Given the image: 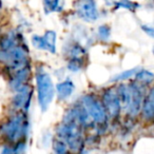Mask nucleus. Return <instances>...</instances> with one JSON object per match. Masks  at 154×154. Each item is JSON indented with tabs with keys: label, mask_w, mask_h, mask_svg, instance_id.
I'll use <instances>...</instances> for the list:
<instances>
[{
	"label": "nucleus",
	"mask_w": 154,
	"mask_h": 154,
	"mask_svg": "<svg viewBox=\"0 0 154 154\" xmlns=\"http://www.w3.org/2000/svg\"><path fill=\"white\" fill-rule=\"evenodd\" d=\"M58 136L66 145V147L74 153L82 151V125L77 122L72 113L66 118L61 126L58 128Z\"/></svg>",
	"instance_id": "nucleus-1"
},
{
	"label": "nucleus",
	"mask_w": 154,
	"mask_h": 154,
	"mask_svg": "<svg viewBox=\"0 0 154 154\" xmlns=\"http://www.w3.org/2000/svg\"><path fill=\"white\" fill-rule=\"evenodd\" d=\"M29 129L28 119L22 112L16 114L12 118H10L1 128H0V134L5 137L9 143H18L23 141L26 132Z\"/></svg>",
	"instance_id": "nucleus-2"
},
{
	"label": "nucleus",
	"mask_w": 154,
	"mask_h": 154,
	"mask_svg": "<svg viewBox=\"0 0 154 154\" xmlns=\"http://www.w3.org/2000/svg\"><path fill=\"white\" fill-rule=\"evenodd\" d=\"M36 84L39 106H40L41 110L45 112L53 100L54 85L51 79V76L42 70H39L37 72Z\"/></svg>",
	"instance_id": "nucleus-3"
},
{
	"label": "nucleus",
	"mask_w": 154,
	"mask_h": 154,
	"mask_svg": "<svg viewBox=\"0 0 154 154\" xmlns=\"http://www.w3.org/2000/svg\"><path fill=\"white\" fill-rule=\"evenodd\" d=\"M82 106L86 109L87 113L91 116V118L96 124H105L107 120V112H106L103 103L94 95H85L82 98Z\"/></svg>",
	"instance_id": "nucleus-4"
},
{
	"label": "nucleus",
	"mask_w": 154,
	"mask_h": 154,
	"mask_svg": "<svg viewBox=\"0 0 154 154\" xmlns=\"http://www.w3.org/2000/svg\"><path fill=\"white\" fill-rule=\"evenodd\" d=\"M77 15L82 20L93 22L98 18V11L95 0H77L75 3Z\"/></svg>",
	"instance_id": "nucleus-5"
},
{
	"label": "nucleus",
	"mask_w": 154,
	"mask_h": 154,
	"mask_svg": "<svg viewBox=\"0 0 154 154\" xmlns=\"http://www.w3.org/2000/svg\"><path fill=\"white\" fill-rule=\"evenodd\" d=\"M103 106L105 108L107 115L111 116L112 118H116L120 114V107L119 100H118L117 94L112 89H107L103 94Z\"/></svg>",
	"instance_id": "nucleus-6"
},
{
	"label": "nucleus",
	"mask_w": 154,
	"mask_h": 154,
	"mask_svg": "<svg viewBox=\"0 0 154 154\" xmlns=\"http://www.w3.org/2000/svg\"><path fill=\"white\" fill-rule=\"evenodd\" d=\"M32 98V88L29 85H26L19 90L13 97V106L15 109L19 110L20 112H26L29 109V106Z\"/></svg>",
	"instance_id": "nucleus-7"
},
{
	"label": "nucleus",
	"mask_w": 154,
	"mask_h": 154,
	"mask_svg": "<svg viewBox=\"0 0 154 154\" xmlns=\"http://www.w3.org/2000/svg\"><path fill=\"white\" fill-rule=\"evenodd\" d=\"M130 103H129V112L132 116H135L141 111L143 103V91L137 85H130Z\"/></svg>",
	"instance_id": "nucleus-8"
},
{
	"label": "nucleus",
	"mask_w": 154,
	"mask_h": 154,
	"mask_svg": "<svg viewBox=\"0 0 154 154\" xmlns=\"http://www.w3.org/2000/svg\"><path fill=\"white\" fill-rule=\"evenodd\" d=\"M141 113H143V116L145 119H154V87L149 91L147 96L143 98Z\"/></svg>",
	"instance_id": "nucleus-9"
},
{
	"label": "nucleus",
	"mask_w": 154,
	"mask_h": 154,
	"mask_svg": "<svg viewBox=\"0 0 154 154\" xmlns=\"http://www.w3.org/2000/svg\"><path fill=\"white\" fill-rule=\"evenodd\" d=\"M29 77H30V69L26 66L21 70L15 71V74L12 77L11 79V86L13 89H15L16 91L19 90L20 88H22L23 86L26 85Z\"/></svg>",
	"instance_id": "nucleus-10"
},
{
	"label": "nucleus",
	"mask_w": 154,
	"mask_h": 154,
	"mask_svg": "<svg viewBox=\"0 0 154 154\" xmlns=\"http://www.w3.org/2000/svg\"><path fill=\"white\" fill-rule=\"evenodd\" d=\"M75 86L70 79H66L64 82L57 85V93L59 99H66L72 95Z\"/></svg>",
	"instance_id": "nucleus-11"
},
{
	"label": "nucleus",
	"mask_w": 154,
	"mask_h": 154,
	"mask_svg": "<svg viewBox=\"0 0 154 154\" xmlns=\"http://www.w3.org/2000/svg\"><path fill=\"white\" fill-rule=\"evenodd\" d=\"M116 94H117L118 100H119L120 107L122 108H129L130 103V88L127 85H120L116 89Z\"/></svg>",
	"instance_id": "nucleus-12"
},
{
	"label": "nucleus",
	"mask_w": 154,
	"mask_h": 154,
	"mask_svg": "<svg viewBox=\"0 0 154 154\" xmlns=\"http://www.w3.org/2000/svg\"><path fill=\"white\" fill-rule=\"evenodd\" d=\"M64 5V0H43V8L45 13L62 11Z\"/></svg>",
	"instance_id": "nucleus-13"
},
{
	"label": "nucleus",
	"mask_w": 154,
	"mask_h": 154,
	"mask_svg": "<svg viewBox=\"0 0 154 154\" xmlns=\"http://www.w3.org/2000/svg\"><path fill=\"white\" fill-rule=\"evenodd\" d=\"M45 50L51 53L56 52V33L54 31H47L43 36Z\"/></svg>",
	"instance_id": "nucleus-14"
},
{
	"label": "nucleus",
	"mask_w": 154,
	"mask_h": 154,
	"mask_svg": "<svg viewBox=\"0 0 154 154\" xmlns=\"http://www.w3.org/2000/svg\"><path fill=\"white\" fill-rule=\"evenodd\" d=\"M135 77H136V80L139 82H143V84H151L154 80V75L152 74L151 72L147 70H141L139 71L138 73L135 74Z\"/></svg>",
	"instance_id": "nucleus-15"
},
{
	"label": "nucleus",
	"mask_w": 154,
	"mask_h": 154,
	"mask_svg": "<svg viewBox=\"0 0 154 154\" xmlns=\"http://www.w3.org/2000/svg\"><path fill=\"white\" fill-rule=\"evenodd\" d=\"M137 72V68L132 69V70H128V71H125V72L120 73V74L116 75L114 76L113 78L111 79V82H120V80H125V79H128L130 77H132L133 75H135Z\"/></svg>",
	"instance_id": "nucleus-16"
},
{
	"label": "nucleus",
	"mask_w": 154,
	"mask_h": 154,
	"mask_svg": "<svg viewBox=\"0 0 154 154\" xmlns=\"http://www.w3.org/2000/svg\"><path fill=\"white\" fill-rule=\"evenodd\" d=\"M116 5H117V7L122 8V9L130 10V11H135V10L139 7L138 3L133 2V1H131V0H120V1H118Z\"/></svg>",
	"instance_id": "nucleus-17"
},
{
	"label": "nucleus",
	"mask_w": 154,
	"mask_h": 154,
	"mask_svg": "<svg viewBox=\"0 0 154 154\" xmlns=\"http://www.w3.org/2000/svg\"><path fill=\"white\" fill-rule=\"evenodd\" d=\"M98 34L103 40H107L111 35V29L108 26H100L98 29Z\"/></svg>",
	"instance_id": "nucleus-18"
},
{
	"label": "nucleus",
	"mask_w": 154,
	"mask_h": 154,
	"mask_svg": "<svg viewBox=\"0 0 154 154\" xmlns=\"http://www.w3.org/2000/svg\"><path fill=\"white\" fill-rule=\"evenodd\" d=\"M32 42H33V45H34L35 48H37V49L45 50L43 37L38 36V35H34V36L32 37Z\"/></svg>",
	"instance_id": "nucleus-19"
},
{
	"label": "nucleus",
	"mask_w": 154,
	"mask_h": 154,
	"mask_svg": "<svg viewBox=\"0 0 154 154\" xmlns=\"http://www.w3.org/2000/svg\"><path fill=\"white\" fill-rule=\"evenodd\" d=\"M143 29L145 30V32L147 33L148 35H150V36L154 37V29L150 28V26H147V28H146L145 26H143Z\"/></svg>",
	"instance_id": "nucleus-20"
},
{
	"label": "nucleus",
	"mask_w": 154,
	"mask_h": 154,
	"mask_svg": "<svg viewBox=\"0 0 154 154\" xmlns=\"http://www.w3.org/2000/svg\"><path fill=\"white\" fill-rule=\"evenodd\" d=\"M1 154H14V148L11 147H5L1 152Z\"/></svg>",
	"instance_id": "nucleus-21"
},
{
	"label": "nucleus",
	"mask_w": 154,
	"mask_h": 154,
	"mask_svg": "<svg viewBox=\"0 0 154 154\" xmlns=\"http://www.w3.org/2000/svg\"><path fill=\"white\" fill-rule=\"evenodd\" d=\"M77 154H89V153L87 151H80V152H78Z\"/></svg>",
	"instance_id": "nucleus-22"
},
{
	"label": "nucleus",
	"mask_w": 154,
	"mask_h": 154,
	"mask_svg": "<svg viewBox=\"0 0 154 154\" xmlns=\"http://www.w3.org/2000/svg\"><path fill=\"white\" fill-rule=\"evenodd\" d=\"M153 1H154V0H153Z\"/></svg>",
	"instance_id": "nucleus-23"
}]
</instances>
